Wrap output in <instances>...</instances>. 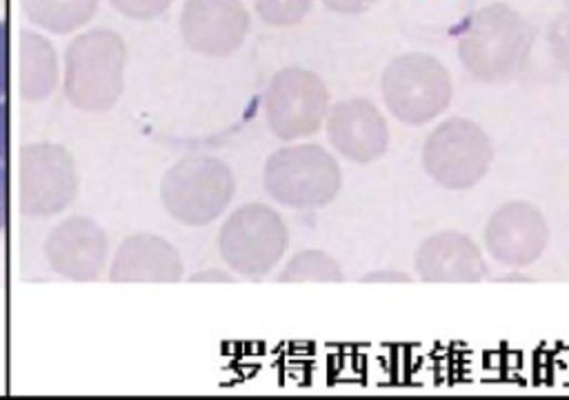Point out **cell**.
<instances>
[{"instance_id":"cell-13","label":"cell","mask_w":569,"mask_h":400,"mask_svg":"<svg viewBox=\"0 0 569 400\" xmlns=\"http://www.w3.org/2000/svg\"><path fill=\"white\" fill-rule=\"evenodd\" d=\"M107 236L91 218L73 216L60 222L44 242L49 267L62 278L98 280L107 267Z\"/></svg>"},{"instance_id":"cell-4","label":"cell","mask_w":569,"mask_h":400,"mask_svg":"<svg viewBox=\"0 0 569 400\" xmlns=\"http://www.w3.org/2000/svg\"><path fill=\"white\" fill-rule=\"evenodd\" d=\"M380 93L387 111L407 127H420L447 111L453 82L447 67L429 53H400L380 76Z\"/></svg>"},{"instance_id":"cell-27","label":"cell","mask_w":569,"mask_h":400,"mask_svg":"<svg viewBox=\"0 0 569 400\" xmlns=\"http://www.w3.org/2000/svg\"><path fill=\"white\" fill-rule=\"evenodd\" d=\"M0 160H7V102H0Z\"/></svg>"},{"instance_id":"cell-9","label":"cell","mask_w":569,"mask_h":400,"mask_svg":"<svg viewBox=\"0 0 569 400\" xmlns=\"http://www.w3.org/2000/svg\"><path fill=\"white\" fill-rule=\"evenodd\" d=\"M78 193L73 156L53 142L27 144L20 151V207L29 218L64 211Z\"/></svg>"},{"instance_id":"cell-19","label":"cell","mask_w":569,"mask_h":400,"mask_svg":"<svg viewBox=\"0 0 569 400\" xmlns=\"http://www.w3.org/2000/svg\"><path fill=\"white\" fill-rule=\"evenodd\" d=\"M258 18L271 27H296L313 7V0H251Z\"/></svg>"},{"instance_id":"cell-26","label":"cell","mask_w":569,"mask_h":400,"mask_svg":"<svg viewBox=\"0 0 569 400\" xmlns=\"http://www.w3.org/2000/svg\"><path fill=\"white\" fill-rule=\"evenodd\" d=\"M7 220V178H4V162L0 160V231L4 229Z\"/></svg>"},{"instance_id":"cell-21","label":"cell","mask_w":569,"mask_h":400,"mask_svg":"<svg viewBox=\"0 0 569 400\" xmlns=\"http://www.w3.org/2000/svg\"><path fill=\"white\" fill-rule=\"evenodd\" d=\"M549 47L556 62L569 71V11L553 20L549 29Z\"/></svg>"},{"instance_id":"cell-11","label":"cell","mask_w":569,"mask_h":400,"mask_svg":"<svg viewBox=\"0 0 569 400\" xmlns=\"http://www.w3.org/2000/svg\"><path fill=\"white\" fill-rule=\"evenodd\" d=\"M251 27L240 0H187L180 13V33L200 56L224 58L236 53Z\"/></svg>"},{"instance_id":"cell-5","label":"cell","mask_w":569,"mask_h":400,"mask_svg":"<svg viewBox=\"0 0 569 400\" xmlns=\"http://www.w3.org/2000/svg\"><path fill=\"white\" fill-rule=\"evenodd\" d=\"M233 193V171L213 156L182 158L160 182L162 207L187 227H204L218 220L231 204Z\"/></svg>"},{"instance_id":"cell-3","label":"cell","mask_w":569,"mask_h":400,"mask_svg":"<svg viewBox=\"0 0 569 400\" xmlns=\"http://www.w3.org/2000/svg\"><path fill=\"white\" fill-rule=\"evenodd\" d=\"M267 193L289 209H320L333 202L342 187L338 160L320 144L298 142L276 149L262 169Z\"/></svg>"},{"instance_id":"cell-10","label":"cell","mask_w":569,"mask_h":400,"mask_svg":"<svg viewBox=\"0 0 569 400\" xmlns=\"http://www.w3.org/2000/svg\"><path fill=\"white\" fill-rule=\"evenodd\" d=\"M482 240L487 253L498 264L522 269L545 253L549 244V224L536 204L527 200H511L489 216Z\"/></svg>"},{"instance_id":"cell-8","label":"cell","mask_w":569,"mask_h":400,"mask_svg":"<svg viewBox=\"0 0 569 400\" xmlns=\"http://www.w3.org/2000/svg\"><path fill=\"white\" fill-rule=\"evenodd\" d=\"M262 109L267 127L278 140H302L318 133L325 124L329 89L311 69L282 67L264 89Z\"/></svg>"},{"instance_id":"cell-20","label":"cell","mask_w":569,"mask_h":400,"mask_svg":"<svg viewBox=\"0 0 569 400\" xmlns=\"http://www.w3.org/2000/svg\"><path fill=\"white\" fill-rule=\"evenodd\" d=\"M122 16L131 20H153L164 13L173 0H109Z\"/></svg>"},{"instance_id":"cell-1","label":"cell","mask_w":569,"mask_h":400,"mask_svg":"<svg viewBox=\"0 0 569 400\" xmlns=\"http://www.w3.org/2000/svg\"><path fill=\"white\" fill-rule=\"evenodd\" d=\"M531 44V24L505 2H491L467 16L456 40L465 71L487 84L513 80L527 64Z\"/></svg>"},{"instance_id":"cell-17","label":"cell","mask_w":569,"mask_h":400,"mask_svg":"<svg viewBox=\"0 0 569 400\" xmlns=\"http://www.w3.org/2000/svg\"><path fill=\"white\" fill-rule=\"evenodd\" d=\"M96 7L98 0H22L27 18L53 33H71L82 27Z\"/></svg>"},{"instance_id":"cell-14","label":"cell","mask_w":569,"mask_h":400,"mask_svg":"<svg viewBox=\"0 0 569 400\" xmlns=\"http://www.w3.org/2000/svg\"><path fill=\"white\" fill-rule=\"evenodd\" d=\"M413 267L422 282H480L487 276L485 256L478 244L460 231H438L427 236L416 253Z\"/></svg>"},{"instance_id":"cell-18","label":"cell","mask_w":569,"mask_h":400,"mask_svg":"<svg viewBox=\"0 0 569 400\" xmlns=\"http://www.w3.org/2000/svg\"><path fill=\"white\" fill-rule=\"evenodd\" d=\"M278 282H342L345 273L336 258L320 249H302L293 253L280 273Z\"/></svg>"},{"instance_id":"cell-12","label":"cell","mask_w":569,"mask_h":400,"mask_svg":"<svg viewBox=\"0 0 569 400\" xmlns=\"http://www.w3.org/2000/svg\"><path fill=\"white\" fill-rule=\"evenodd\" d=\"M327 138L353 164H371L389 149V127L380 109L365 98H345L329 107Z\"/></svg>"},{"instance_id":"cell-28","label":"cell","mask_w":569,"mask_h":400,"mask_svg":"<svg viewBox=\"0 0 569 400\" xmlns=\"http://www.w3.org/2000/svg\"><path fill=\"white\" fill-rule=\"evenodd\" d=\"M498 280H502V282H513V280L525 282V280H531V278L527 273H507V276H500Z\"/></svg>"},{"instance_id":"cell-2","label":"cell","mask_w":569,"mask_h":400,"mask_svg":"<svg viewBox=\"0 0 569 400\" xmlns=\"http://www.w3.org/2000/svg\"><path fill=\"white\" fill-rule=\"evenodd\" d=\"M127 49L111 29H91L71 40L64 53V93L80 111L111 109L124 89Z\"/></svg>"},{"instance_id":"cell-25","label":"cell","mask_w":569,"mask_h":400,"mask_svg":"<svg viewBox=\"0 0 569 400\" xmlns=\"http://www.w3.org/2000/svg\"><path fill=\"white\" fill-rule=\"evenodd\" d=\"M236 278L222 269H207L191 276V282H233Z\"/></svg>"},{"instance_id":"cell-22","label":"cell","mask_w":569,"mask_h":400,"mask_svg":"<svg viewBox=\"0 0 569 400\" xmlns=\"http://www.w3.org/2000/svg\"><path fill=\"white\" fill-rule=\"evenodd\" d=\"M325 9L333 13H345V16H356L369 11L378 0H320Z\"/></svg>"},{"instance_id":"cell-24","label":"cell","mask_w":569,"mask_h":400,"mask_svg":"<svg viewBox=\"0 0 569 400\" xmlns=\"http://www.w3.org/2000/svg\"><path fill=\"white\" fill-rule=\"evenodd\" d=\"M7 93V22L0 20V98Z\"/></svg>"},{"instance_id":"cell-7","label":"cell","mask_w":569,"mask_h":400,"mask_svg":"<svg viewBox=\"0 0 569 400\" xmlns=\"http://www.w3.org/2000/svg\"><path fill=\"white\" fill-rule=\"evenodd\" d=\"M493 162L489 133L473 120L453 116L431 129L422 144L427 176L449 191L476 187Z\"/></svg>"},{"instance_id":"cell-16","label":"cell","mask_w":569,"mask_h":400,"mask_svg":"<svg viewBox=\"0 0 569 400\" xmlns=\"http://www.w3.org/2000/svg\"><path fill=\"white\" fill-rule=\"evenodd\" d=\"M58 80L56 51L49 40L24 29L20 38V93L24 100L47 98Z\"/></svg>"},{"instance_id":"cell-15","label":"cell","mask_w":569,"mask_h":400,"mask_svg":"<svg viewBox=\"0 0 569 400\" xmlns=\"http://www.w3.org/2000/svg\"><path fill=\"white\" fill-rule=\"evenodd\" d=\"M180 278L182 258L178 249L151 233L124 238L109 269L111 282H178Z\"/></svg>"},{"instance_id":"cell-23","label":"cell","mask_w":569,"mask_h":400,"mask_svg":"<svg viewBox=\"0 0 569 400\" xmlns=\"http://www.w3.org/2000/svg\"><path fill=\"white\" fill-rule=\"evenodd\" d=\"M413 278L405 271H398V269H376V271H369V273H362L360 276V282H382V284H393V282H411Z\"/></svg>"},{"instance_id":"cell-6","label":"cell","mask_w":569,"mask_h":400,"mask_svg":"<svg viewBox=\"0 0 569 400\" xmlns=\"http://www.w3.org/2000/svg\"><path fill=\"white\" fill-rule=\"evenodd\" d=\"M289 229L282 216L262 202L238 207L222 222L218 249L224 264L244 278H264L282 260Z\"/></svg>"}]
</instances>
